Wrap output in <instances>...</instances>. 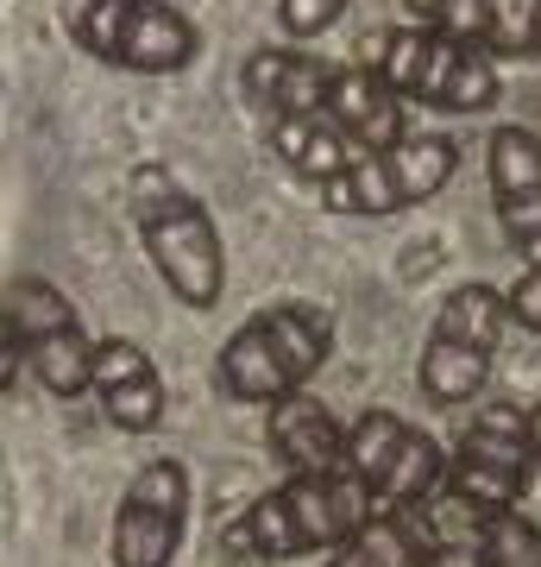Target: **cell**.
I'll return each mask as SVG.
<instances>
[{"label": "cell", "instance_id": "6da1fadb", "mask_svg": "<svg viewBox=\"0 0 541 567\" xmlns=\"http://www.w3.org/2000/svg\"><path fill=\"white\" fill-rule=\"evenodd\" d=\"M334 353V316L315 303H271L259 316H246L233 334H227L221 360H215V391L227 404H278V398H296L309 379Z\"/></svg>", "mask_w": 541, "mask_h": 567}, {"label": "cell", "instance_id": "7a4b0ae2", "mask_svg": "<svg viewBox=\"0 0 541 567\" xmlns=\"http://www.w3.org/2000/svg\"><path fill=\"white\" fill-rule=\"evenodd\" d=\"M126 203H133V227L145 240V259L164 278V290L183 309H215L227 290V246L208 221V208L183 189L164 164H139L126 183Z\"/></svg>", "mask_w": 541, "mask_h": 567}, {"label": "cell", "instance_id": "3957f363", "mask_svg": "<svg viewBox=\"0 0 541 567\" xmlns=\"http://www.w3.org/2000/svg\"><path fill=\"white\" fill-rule=\"evenodd\" d=\"M372 517H378V498L353 473H290L283 486L252 498V511L227 529V543L252 548L264 561H302L321 548H341Z\"/></svg>", "mask_w": 541, "mask_h": 567}, {"label": "cell", "instance_id": "277c9868", "mask_svg": "<svg viewBox=\"0 0 541 567\" xmlns=\"http://www.w3.org/2000/svg\"><path fill=\"white\" fill-rule=\"evenodd\" d=\"M70 44L133 76H177L201 58L196 20L170 0H58Z\"/></svg>", "mask_w": 541, "mask_h": 567}, {"label": "cell", "instance_id": "5b68a950", "mask_svg": "<svg viewBox=\"0 0 541 567\" xmlns=\"http://www.w3.org/2000/svg\"><path fill=\"white\" fill-rule=\"evenodd\" d=\"M372 70H378L397 102H422V107H441V114H485L498 102V58H485L479 44L441 39L428 25H397L384 32L378 51H372Z\"/></svg>", "mask_w": 541, "mask_h": 567}, {"label": "cell", "instance_id": "8992f818", "mask_svg": "<svg viewBox=\"0 0 541 567\" xmlns=\"http://www.w3.org/2000/svg\"><path fill=\"white\" fill-rule=\"evenodd\" d=\"M503 290L498 284H460L447 290V303L435 309V328H428V347L416 360V385L428 404H472L498 365V334H503Z\"/></svg>", "mask_w": 541, "mask_h": 567}, {"label": "cell", "instance_id": "52a82bcc", "mask_svg": "<svg viewBox=\"0 0 541 567\" xmlns=\"http://www.w3.org/2000/svg\"><path fill=\"white\" fill-rule=\"evenodd\" d=\"M460 171V145L441 133H403L384 152H360L334 183H321V208L327 215H403V208L435 203Z\"/></svg>", "mask_w": 541, "mask_h": 567}, {"label": "cell", "instance_id": "ba28073f", "mask_svg": "<svg viewBox=\"0 0 541 567\" xmlns=\"http://www.w3.org/2000/svg\"><path fill=\"white\" fill-rule=\"evenodd\" d=\"M529 480H535L529 410L522 404H479L472 410V429L447 454L441 492H454L472 517H498V511H522Z\"/></svg>", "mask_w": 541, "mask_h": 567}, {"label": "cell", "instance_id": "9c48e42d", "mask_svg": "<svg viewBox=\"0 0 541 567\" xmlns=\"http://www.w3.org/2000/svg\"><path fill=\"white\" fill-rule=\"evenodd\" d=\"M7 316L20 328L25 365L51 398H82L89 391V360H95V341L82 334L76 309L51 278H20L7 290Z\"/></svg>", "mask_w": 541, "mask_h": 567}, {"label": "cell", "instance_id": "30bf717a", "mask_svg": "<svg viewBox=\"0 0 541 567\" xmlns=\"http://www.w3.org/2000/svg\"><path fill=\"white\" fill-rule=\"evenodd\" d=\"M189 529V466L158 454L133 473L121 511H114V567H170Z\"/></svg>", "mask_w": 541, "mask_h": 567}, {"label": "cell", "instance_id": "8fae6325", "mask_svg": "<svg viewBox=\"0 0 541 567\" xmlns=\"http://www.w3.org/2000/svg\"><path fill=\"white\" fill-rule=\"evenodd\" d=\"M485 183L503 240L522 265H541V140L529 126H498L485 145Z\"/></svg>", "mask_w": 541, "mask_h": 567}, {"label": "cell", "instance_id": "7c38bea8", "mask_svg": "<svg viewBox=\"0 0 541 567\" xmlns=\"http://www.w3.org/2000/svg\"><path fill=\"white\" fill-rule=\"evenodd\" d=\"M89 391L101 398V416L121 429V435H152L164 423V379L152 353L126 334H107L95 341V360H89Z\"/></svg>", "mask_w": 541, "mask_h": 567}, {"label": "cell", "instance_id": "4fadbf2b", "mask_svg": "<svg viewBox=\"0 0 541 567\" xmlns=\"http://www.w3.org/2000/svg\"><path fill=\"white\" fill-rule=\"evenodd\" d=\"M327 82H334V63L315 58V51H296V44H264L240 70V89L252 95V107L264 121H278V114H327Z\"/></svg>", "mask_w": 541, "mask_h": 567}, {"label": "cell", "instance_id": "5bb4252c", "mask_svg": "<svg viewBox=\"0 0 541 567\" xmlns=\"http://www.w3.org/2000/svg\"><path fill=\"white\" fill-rule=\"evenodd\" d=\"M327 121L341 126L360 152H384L403 140V102L372 63H334L327 82Z\"/></svg>", "mask_w": 541, "mask_h": 567}, {"label": "cell", "instance_id": "9a60e30c", "mask_svg": "<svg viewBox=\"0 0 541 567\" xmlns=\"http://www.w3.org/2000/svg\"><path fill=\"white\" fill-rule=\"evenodd\" d=\"M264 442L290 473H341V447H346V423L321 398H278L264 410Z\"/></svg>", "mask_w": 541, "mask_h": 567}, {"label": "cell", "instance_id": "2e32d148", "mask_svg": "<svg viewBox=\"0 0 541 567\" xmlns=\"http://www.w3.org/2000/svg\"><path fill=\"white\" fill-rule=\"evenodd\" d=\"M264 145H271L302 183H315V189L334 183L346 164L360 158V145L346 140L327 114H278V121H264Z\"/></svg>", "mask_w": 541, "mask_h": 567}, {"label": "cell", "instance_id": "e0dca14e", "mask_svg": "<svg viewBox=\"0 0 541 567\" xmlns=\"http://www.w3.org/2000/svg\"><path fill=\"white\" fill-rule=\"evenodd\" d=\"M327 567H428V536L416 511H378L327 555Z\"/></svg>", "mask_w": 541, "mask_h": 567}, {"label": "cell", "instance_id": "ac0fdd59", "mask_svg": "<svg viewBox=\"0 0 541 567\" xmlns=\"http://www.w3.org/2000/svg\"><path fill=\"white\" fill-rule=\"evenodd\" d=\"M441 480H447V447L435 435L409 429V442L397 447L391 473L378 480V511H422L441 492Z\"/></svg>", "mask_w": 541, "mask_h": 567}, {"label": "cell", "instance_id": "d6986e66", "mask_svg": "<svg viewBox=\"0 0 541 567\" xmlns=\"http://www.w3.org/2000/svg\"><path fill=\"white\" fill-rule=\"evenodd\" d=\"M403 442H409V423H403L397 410H365L360 423H346L341 473H353V480L372 486V498H378V480L391 473V461H397Z\"/></svg>", "mask_w": 541, "mask_h": 567}, {"label": "cell", "instance_id": "ffe728a7", "mask_svg": "<svg viewBox=\"0 0 541 567\" xmlns=\"http://www.w3.org/2000/svg\"><path fill=\"white\" fill-rule=\"evenodd\" d=\"M541 0H485V58H535Z\"/></svg>", "mask_w": 541, "mask_h": 567}, {"label": "cell", "instance_id": "44dd1931", "mask_svg": "<svg viewBox=\"0 0 541 567\" xmlns=\"http://www.w3.org/2000/svg\"><path fill=\"white\" fill-rule=\"evenodd\" d=\"M479 555L485 567H541V529L522 511H498L479 524Z\"/></svg>", "mask_w": 541, "mask_h": 567}, {"label": "cell", "instance_id": "7402d4cb", "mask_svg": "<svg viewBox=\"0 0 541 567\" xmlns=\"http://www.w3.org/2000/svg\"><path fill=\"white\" fill-rule=\"evenodd\" d=\"M403 13H409V25H428L441 39L485 51V0H403Z\"/></svg>", "mask_w": 541, "mask_h": 567}, {"label": "cell", "instance_id": "603a6c76", "mask_svg": "<svg viewBox=\"0 0 541 567\" xmlns=\"http://www.w3.org/2000/svg\"><path fill=\"white\" fill-rule=\"evenodd\" d=\"M346 13V0H278V25H283V39H321L327 25Z\"/></svg>", "mask_w": 541, "mask_h": 567}, {"label": "cell", "instance_id": "cb8c5ba5", "mask_svg": "<svg viewBox=\"0 0 541 567\" xmlns=\"http://www.w3.org/2000/svg\"><path fill=\"white\" fill-rule=\"evenodd\" d=\"M503 316L529 334H541V265H522V278L503 290Z\"/></svg>", "mask_w": 541, "mask_h": 567}, {"label": "cell", "instance_id": "d4e9b609", "mask_svg": "<svg viewBox=\"0 0 541 567\" xmlns=\"http://www.w3.org/2000/svg\"><path fill=\"white\" fill-rule=\"evenodd\" d=\"M20 365H25V347H20V328H13V316L0 309V391L20 385Z\"/></svg>", "mask_w": 541, "mask_h": 567}, {"label": "cell", "instance_id": "484cf974", "mask_svg": "<svg viewBox=\"0 0 541 567\" xmlns=\"http://www.w3.org/2000/svg\"><path fill=\"white\" fill-rule=\"evenodd\" d=\"M529 447H535V473H541V404H529Z\"/></svg>", "mask_w": 541, "mask_h": 567}, {"label": "cell", "instance_id": "4316f807", "mask_svg": "<svg viewBox=\"0 0 541 567\" xmlns=\"http://www.w3.org/2000/svg\"><path fill=\"white\" fill-rule=\"evenodd\" d=\"M535 58H541V25H535Z\"/></svg>", "mask_w": 541, "mask_h": 567}]
</instances>
